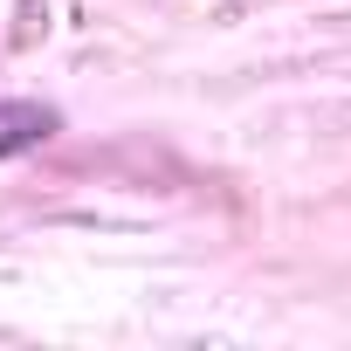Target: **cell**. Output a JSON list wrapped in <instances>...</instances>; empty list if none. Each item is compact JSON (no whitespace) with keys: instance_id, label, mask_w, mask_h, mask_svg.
I'll use <instances>...</instances> for the list:
<instances>
[{"instance_id":"obj_1","label":"cell","mask_w":351,"mask_h":351,"mask_svg":"<svg viewBox=\"0 0 351 351\" xmlns=\"http://www.w3.org/2000/svg\"><path fill=\"white\" fill-rule=\"evenodd\" d=\"M49 131H56V110H49V104H28V97H8V104H0V158L35 152Z\"/></svg>"}]
</instances>
